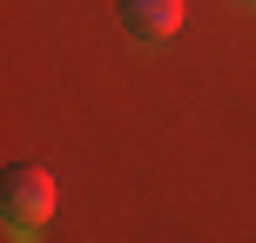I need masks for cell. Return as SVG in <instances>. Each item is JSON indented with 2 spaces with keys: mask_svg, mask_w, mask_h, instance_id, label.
<instances>
[{
  "mask_svg": "<svg viewBox=\"0 0 256 243\" xmlns=\"http://www.w3.org/2000/svg\"><path fill=\"white\" fill-rule=\"evenodd\" d=\"M122 27L135 41H168L182 27V0H122Z\"/></svg>",
  "mask_w": 256,
  "mask_h": 243,
  "instance_id": "cell-2",
  "label": "cell"
},
{
  "mask_svg": "<svg viewBox=\"0 0 256 243\" xmlns=\"http://www.w3.org/2000/svg\"><path fill=\"white\" fill-rule=\"evenodd\" d=\"M54 216V176L40 162H14L7 182H0V223L7 236H40Z\"/></svg>",
  "mask_w": 256,
  "mask_h": 243,
  "instance_id": "cell-1",
  "label": "cell"
}]
</instances>
